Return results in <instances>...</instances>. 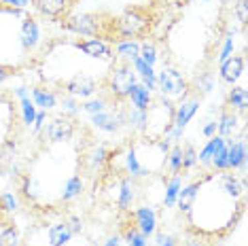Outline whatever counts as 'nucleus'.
<instances>
[{
  "instance_id": "obj_1",
  "label": "nucleus",
  "mask_w": 248,
  "mask_h": 246,
  "mask_svg": "<svg viewBox=\"0 0 248 246\" xmlns=\"http://www.w3.org/2000/svg\"><path fill=\"white\" fill-rule=\"evenodd\" d=\"M151 24H153V19H151V15L146 9L129 7V9L123 11L117 19L110 21V26H112L110 41H119V38L134 41L136 36H144L146 32H149Z\"/></svg>"
},
{
  "instance_id": "obj_2",
  "label": "nucleus",
  "mask_w": 248,
  "mask_h": 246,
  "mask_svg": "<svg viewBox=\"0 0 248 246\" xmlns=\"http://www.w3.org/2000/svg\"><path fill=\"white\" fill-rule=\"evenodd\" d=\"M104 24H106V21L100 19V15H95V13H81V15H72V17H66L64 28H68L70 32H75V34L100 38Z\"/></svg>"
},
{
  "instance_id": "obj_3",
  "label": "nucleus",
  "mask_w": 248,
  "mask_h": 246,
  "mask_svg": "<svg viewBox=\"0 0 248 246\" xmlns=\"http://www.w3.org/2000/svg\"><path fill=\"white\" fill-rule=\"evenodd\" d=\"M136 85V72L129 64H121V66H115L110 75V81H108V89L112 93L115 100H123L129 96V89Z\"/></svg>"
},
{
  "instance_id": "obj_4",
  "label": "nucleus",
  "mask_w": 248,
  "mask_h": 246,
  "mask_svg": "<svg viewBox=\"0 0 248 246\" xmlns=\"http://www.w3.org/2000/svg\"><path fill=\"white\" fill-rule=\"evenodd\" d=\"M157 87H159V92L163 96H183V93H187L189 83L183 77V72L166 66L159 72V77H157Z\"/></svg>"
},
{
  "instance_id": "obj_5",
  "label": "nucleus",
  "mask_w": 248,
  "mask_h": 246,
  "mask_svg": "<svg viewBox=\"0 0 248 246\" xmlns=\"http://www.w3.org/2000/svg\"><path fill=\"white\" fill-rule=\"evenodd\" d=\"M200 102H202V100L197 98V96H193V98L185 100V102L180 104L176 110H174V115H172L174 138H180V134H183V130L187 127V123L193 119V115L197 113V108H200Z\"/></svg>"
},
{
  "instance_id": "obj_6",
  "label": "nucleus",
  "mask_w": 248,
  "mask_h": 246,
  "mask_svg": "<svg viewBox=\"0 0 248 246\" xmlns=\"http://www.w3.org/2000/svg\"><path fill=\"white\" fill-rule=\"evenodd\" d=\"M45 134L51 142H66L72 138L75 134V123H72L68 117H55V119L49 121V125L45 127Z\"/></svg>"
},
{
  "instance_id": "obj_7",
  "label": "nucleus",
  "mask_w": 248,
  "mask_h": 246,
  "mask_svg": "<svg viewBox=\"0 0 248 246\" xmlns=\"http://www.w3.org/2000/svg\"><path fill=\"white\" fill-rule=\"evenodd\" d=\"M95 89H98L95 81L87 75H75L66 83V92H68L70 98H89L95 93Z\"/></svg>"
},
{
  "instance_id": "obj_8",
  "label": "nucleus",
  "mask_w": 248,
  "mask_h": 246,
  "mask_svg": "<svg viewBox=\"0 0 248 246\" xmlns=\"http://www.w3.org/2000/svg\"><path fill=\"white\" fill-rule=\"evenodd\" d=\"M77 49H81L85 55L89 58H98V60H110L112 58V51L110 47L106 45L102 38H89V41H78L75 43Z\"/></svg>"
},
{
  "instance_id": "obj_9",
  "label": "nucleus",
  "mask_w": 248,
  "mask_h": 246,
  "mask_svg": "<svg viewBox=\"0 0 248 246\" xmlns=\"http://www.w3.org/2000/svg\"><path fill=\"white\" fill-rule=\"evenodd\" d=\"M134 221H136V227L138 231L142 233L144 238L153 236L155 229H157V216L153 208H149V206H142V208H138L136 212H134Z\"/></svg>"
},
{
  "instance_id": "obj_10",
  "label": "nucleus",
  "mask_w": 248,
  "mask_h": 246,
  "mask_svg": "<svg viewBox=\"0 0 248 246\" xmlns=\"http://www.w3.org/2000/svg\"><path fill=\"white\" fill-rule=\"evenodd\" d=\"M244 72V58L242 55H229L221 64V79L225 83H235Z\"/></svg>"
},
{
  "instance_id": "obj_11",
  "label": "nucleus",
  "mask_w": 248,
  "mask_h": 246,
  "mask_svg": "<svg viewBox=\"0 0 248 246\" xmlns=\"http://www.w3.org/2000/svg\"><path fill=\"white\" fill-rule=\"evenodd\" d=\"M92 123L102 132H117L121 127V123H125V117L121 113L115 115V113H106V110H102V113L92 115Z\"/></svg>"
},
{
  "instance_id": "obj_12",
  "label": "nucleus",
  "mask_w": 248,
  "mask_h": 246,
  "mask_svg": "<svg viewBox=\"0 0 248 246\" xmlns=\"http://www.w3.org/2000/svg\"><path fill=\"white\" fill-rule=\"evenodd\" d=\"M32 4L47 17H62L68 11V0H32Z\"/></svg>"
},
{
  "instance_id": "obj_13",
  "label": "nucleus",
  "mask_w": 248,
  "mask_h": 246,
  "mask_svg": "<svg viewBox=\"0 0 248 246\" xmlns=\"http://www.w3.org/2000/svg\"><path fill=\"white\" fill-rule=\"evenodd\" d=\"M227 166L233 170H244L246 168V144L244 140L231 142L227 147Z\"/></svg>"
},
{
  "instance_id": "obj_14",
  "label": "nucleus",
  "mask_w": 248,
  "mask_h": 246,
  "mask_svg": "<svg viewBox=\"0 0 248 246\" xmlns=\"http://www.w3.org/2000/svg\"><path fill=\"white\" fill-rule=\"evenodd\" d=\"M132 64H134V72H138V75L142 77V85L149 89V92L157 89V75H155L153 66L144 64V62L140 60V58H134V60H132Z\"/></svg>"
},
{
  "instance_id": "obj_15",
  "label": "nucleus",
  "mask_w": 248,
  "mask_h": 246,
  "mask_svg": "<svg viewBox=\"0 0 248 246\" xmlns=\"http://www.w3.org/2000/svg\"><path fill=\"white\" fill-rule=\"evenodd\" d=\"M217 130H218V136L221 138L233 136L235 130H238V117L231 113V110H223L217 121Z\"/></svg>"
},
{
  "instance_id": "obj_16",
  "label": "nucleus",
  "mask_w": 248,
  "mask_h": 246,
  "mask_svg": "<svg viewBox=\"0 0 248 246\" xmlns=\"http://www.w3.org/2000/svg\"><path fill=\"white\" fill-rule=\"evenodd\" d=\"M197 191H200V183L187 184V187H180L176 204L180 206V210H183V212H191V208H193V202L197 198Z\"/></svg>"
},
{
  "instance_id": "obj_17",
  "label": "nucleus",
  "mask_w": 248,
  "mask_h": 246,
  "mask_svg": "<svg viewBox=\"0 0 248 246\" xmlns=\"http://www.w3.org/2000/svg\"><path fill=\"white\" fill-rule=\"evenodd\" d=\"M38 38H41V34H38V24L34 19L28 17L24 21V26H21V45H24V49L36 47Z\"/></svg>"
},
{
  "instance_id": "obj_18",
  "label": "nucleus",
  "mask_w": 248,
  "mask_h": 246,
  "mask_svg": "<svg viewBox=\"0 0 248 246\" xmlns=\"http://www.w3.org/2000/svg\"><path fill=\"white\" fill-rule=\"evenodd\" d=\"M127 98L132 100V104H134V108L136 110H146L151 106V92L144 85H138V83L129 89Z\"/></svg>"
},
{
  "instance_id": "obj_19",
  "label": "nucleus",
  "mask_w": 248,
  "mask_h": 246,
  "mask_svg": "<svg viewBox=\"0 0 248 246\" xmlns=\"http://www.w3.org/2000/svg\"><path fill=\"white\" fill-rule=\"evenodd\" d=\"M70 238H72V231L68 223H58V225L49 227V242H51V246H66Z\"/></svg>"
},
{
  "instance_id": "obj_20",
  "label": "nucleus",
  "mask_w": 248,
  "mask_h": 246,
  "mask_svg": "<svg viewBox=\"0 0 248 246\" xmlns=\"http://www.w3.org/2000/svg\"><path fill=\"white\" fill-rule=\"evenodd\" d=\"M225 144V138L221 136H212L210 140H208V144L204 149L197 153V161H202V164H212V157H214V153H217L218 149H221Z\"/></svg>"
},
{
  "instance_id": "obj_21",
  "label": "nucleus",
  "mask_w": 248,
  "mask_h": 246,
  "mask_svg": "<svg viewBox=\"0 0 248 246\" xmlns=\"http://www.w3.org/2000/svg\"><path fill=\"white\" fill-rule=\"evenodd\" d=\"M227 102L231 108L240 110V113H244L246 106H248V92L244 87H233L229 89V96H227Z\"/></svg>"
},
{
  "instance_id": "obj_22",
  "label": "nucleus",
  "mask_w": 248,
  "mask_h": 246,
  "mask_svg": "<svg viewBox=\"0 0 248 246\" xmlns=\"http://www.w3.org/2000/svg\"><path fill=\"white\" fill-rule=\"evenodd\" d=\"M117 53H119L121 60L132 62L134 58L140 55V43L138 41H119L117 43Z\"/></svg>"
},
{
  "instance_id": "obj_23",
  "label": "nucleus",
  "mask_w": 248,
  "mask_h": 246,
  "mask_svg": "<svg viewBox=\"0 0 248 246\" xmlns=\"http://www.w3.org/2000/svg\"><path fill=\"white\" fill-rule=\"evenodd\" d=\"M32 96H34L36 106H41L43 110H49L58 104V98H55L53 92H45V89H32Z\"/></svg>"
},
{
  "instance_id": "obj_24",
  "label": "nucleus",
  "mask_w": 248,
  "mask_h": 246,
  "mask_svg": "<svg viewBox=\"0 0 248 246\" xmlns=\"http://www.w3.org/2000/svg\"><path fill=\"white\" fill-rule=\"evenodd\" d=\"M180 187H183V181H180V176H172L170 183H168V187H166V198H163V204H166V208H172V206L176 204V198H178Z\"/></svg>"
},
{
  "instance_id": "obj_25",
  "label": "nucleus",
  "mask_w": 248,
  "mask_h": 246,
  "mask_svg": "<svg viewBox=\"0 0 248 246\" xmlns=\"http://www.w3.org/2000/svg\"><path fill=\"white\" fill-rule=\"evenodd\" d=\"M83 191V178L81 176H72L68 178V183H66V187H64V193H62V200H75L77 195H81Z\"/></svg>"
},
{
  "instance_id": "obj_26",
  "label": "nucleus",
  "mask_w": 248,
  "mask_h": 246,
  "mask_svg": "<svg viewBox=\"0 0 248 246\" xmlns=\"http://www.w3.org/2000/svg\"><path fill=\"white\" fill-rule=\"evenodd\" d=\"M132 202H134V184H132V181H123L121 183V191H119V208L121 210H127L129 206H132Z\"/></svg>"
},
{
  "instance_id": "obj_27",
  "label": "nucleus",
  "mask_w": 248,
  "mask_h": 246,
  "mask_svg": "<svg viewBox=\"0 0 248 246\" xmlns=\"http://www.w3.org/2000/svg\"><path fill=\"white\" fill-rule=\"evenodd\" d=\"M125 168H127V172H129L132 176H146V174H149L146 170H142V168H140L138 157H136V151H134V149H129L127 155H125Z\"/></svg>"
},
{
  "instance_id": "obj_28",
  "label": "nucleus",
  "mask_w": 248,
  "mask_h": 246,
  "mask_svg": "<svg viewBox=\"0 0 248 246\" xmlns=\"http://www.w3.org/2000/svg\"><path fill=\"white\" fill-rule=\"evenodd\" d=\"M125 123H129L134 130L144 132L146 130V110H136V108H134L132 113L125 117Z\"/></svg>"
},
{
  "instance_id": "obj_29",
  "label": "nucleus",
  "mask_w": 248,
  "mask_h": 246,
  "mask_svg": "<svg viewBox=\"0 0 248 246\" xmlns=\"http://www.w3.org/2000/svg\"><path fill=\"white\" fill-rule=\"evenodd\" d=\"M138 58L142 60L144 64L153 66L157 62V47L153 43H142V45H140V55H138Z\"/></svg>"
},
{
  "instance_id": "obj_30",
  "label": "nucleus",
  "mask_w": 248,
  "mask_h": 246,
  "mask_svg": "<svg viewBox=\"0 0 248 246\" xmlns=\"http://www.w3.org/2000/svg\"><path fill=\"white\" fill-rule=\"evenodd\" d=\"M125 240H127V246H146V238L138 231L136 225L125 229Z\"/></svg>"
},
{
  "instance_id": "obj_31",
  "label": "nucleus",
  "mask_w": 248,
  "mask_h": 246,
  "mask_svg": "<svg viewBox=\"0 0 248 246\" xmlns=\"http://www.w3.org/2000/svg\"><path fill=\"white\" fill-rule=\"evenodd\" d=\"M0 246H19V233L15 227H7L0 233Z\"/></svg>"
},
{
  "instance_id": "obj_32",
  "label": "nucleus",
  "mask_w": 248,
  "mask_h": 246,
  "mask_svg": "<svg viewBox=\"0 0 248 246\" xmlns=\"http://www.w3.org/2000/svg\"><path fill=\"white\" fill-rule=\"evenodd\" d=\"M223 184H225V191H227L229 195H233V198H240L242 191H244L242 183L238 181V178H233V176H225L223 178Z\"/></svg>"
},
{
  "instance_id": "obj_33",
  "label": "nucleus",
  "mask_w": 248,
  "mask_h": 246,
  "mask_svg": "<svg viewBox=\"0 0 248 246\" xmlns=\"http://www.w3.org/2000/svg\"><path fill=\"white\" fill-rule=\"evenodd\" d=\"M197 164V151L193 144H187L183 149V170H191Z\"/></svg>"
},
{
  "instance_id": "obj_34",
  "label": "nucleus",
  "mask_w": 248,
  "mask_h": 246,
  "mask_svg": "<svg viewBox=\"0 0 248 246\" xmlns=\"http://www.w3.org/2000/svg\"><path fill=\"white\" fill-rule=\"evenodd\" d=\"M168 164H170L172 172H180V170H183V149L174 147L170 151V155H168Z\"/></svg>"
},
{
  "instance_id": "obj_35",
  "label": "nucleus",
  "mask_w": 248,
  "mask_h": 246,
  "mask_svg": "<svg viewBox=\"0 0 248 246\" xmlns=\"http://www.w3.org/2000/svg\"><path fill=\"white\" fill-rule=\"evenodd\" d=\"M108 159V153H106L104 147H95L92 153H89V166L92 168H100L104 166V161Z\"/></svg>"
},
{
  "instance_id": "obj_36",
  "label": "nucleus",
  "mask_w": 248,
  "mask_h": 246,
  "mask_svg": "<svg viewBox=\"0 0 248 246\" xmlns=\"http://www.w3.org/2000/svg\"><path fill=\"white\" fill-rule=\"evenodd\" d=\"M21 110H24V123L26 125H30V123H34V117H36V110H34V104L30 102V98H21Z\"/></svg>"
},
{
  "instance_id": "obj_37",
  "label": "nucleus",
  "mask_w": 248,
  "mask_h": 246,
  "mask_svg": "<svg viewBox=\"0 0 248 246\" xmlns=\"http://www.w3.org/2000/svg\"><path fill=\"white\" fill-rule=\"evenodd\" d=\"M212 166L217 168V170H227V144H223L221 149L214 153V157H212Z\"/></svg>"
},
{
  "instance_id": "obj_38",
  "label": "nucleus",
  "mask_w": 248,
  "mask_h": 246,
  "mask_svg": "<svg viewBox=\"0 0 248 246\" xmlns=\"http://www.w3.org/2000/svg\"><path fill=\"white\" fill-rule=\"evenodd\" d=\"M106 108V100L104 98H98V100H87L85 104H83V110L89 115H95V113H102Z\"/></svg>"
},
{
  "instance_id": "obj_39",
  "label": "nucleus",
  "mask_w": 248,
  "mask_h": 246,
  "mask_svg": "<svg viewBox=\"0 0 248 246\" xmlns=\"http://www.w3.org/2000/svg\"><path fill=\"white\" fill-rule=\"evenodd\" d=\"M0 208L7 210V212H13L15 208H17V200H15L11 193H2L0 195Z\"/></svg>"
},
{
  "instance_id": "obj_40",
  "label": "nucleus",
  "mask_w": 248,
  "mask_h": 246,
  "mask_svg": "<svg viewBox=\"0 0 248 246\" xmlns=\"http://www.w3.org/2000/svg\"><path fill=\"white\" fill-rule=\"evenodd\" d=\"M197 87L202 89V93L212 92V75L210 72H206V75H202L200 79H197Z\"/></svg>"
},
{
  "instance_id": "obj_41",
  "label": "nucleus",
  "mask_w": 248,
  "mask_h": 246,
  "mask_svg": "<svg viewBox=\"0 0 248 246\" xmlns=\"http://www.w3.org/2000/svg\"><path fill=\"white\" fill-rule=\"evenodd\" d=\"M231 51H233V38H227V41H225V45H223V51H221V55H218V60H221V64H223V62L229 58Z\"/></svg>"
},
{
  "instance_id": "obj_42",
  "label": "nucleus",
  "mask_w": 248,
  "mask_h": 246,
  "mask_svg": "<svg viewBox=\"0 0 248 246\" xmlns=\"http://www.w3.org/2000/svg\"><path fill=\"white\" fill-rule=\"evenodd\" d=\"M157 246H176V240L168 233H157Z\"/></svg>"
},
{
  "instance_id": "obj_43",
  "label": "nucleus",
  "mask_w": 248,
  "mask_h": 246,
  "mask_svg": "<svg viewBox=\"0 0 248 246\" xmlns=\"http://www.w3.org/2000/svg\"><path fill=\"white\" fill-rule=\"evenodd\" d=\"M246 9H248L246 0H240V2H238V15H240V24H242V26H244L246 21H248V13H246Z\"/></svg>"
},
{
  "instance_id": "obj_44",
  "label": "nucleus",
  "mask_w": 248,
  "mask_h": 246,
  "mask_svg": "<svg viewBox=\"0 0 248 246\" xmlns=\"http://www.w3.org/2000/svg\"><path fill=\"white\" fill-rule=\"evenodd\" d=\"M64 110L70 115H77L78 113V106H77V100L75 98H66L64 100Z\"/></svg>"
},
{
  "instance_id": "obj_45",
  "label": "nucleus",
  "mask_w": 248,
  "mask_h": 246,
  "mask_svg": "<svg viewBox=\"0 0 248 246\" xmlns=\"http://www.w3.org/2000/svg\"><path fill=\"white\" fill-rule=\"evenodd\" d=\"M214 132H217V121H210V123H208V125L204 127V136L212 138V136H214Z\"/></svg>"
},
{
  "instance_id": "obj_46",
  "label": "nucleus",
  "mask_w": 248,
  "mask_h": 246,
  "mask_svg": "<svg viewBox=\"0 0 248 246\" xmlns=\"http://www.w3.org/2000/svg\"><path fill=\"white\" fill-rule=\"evenodd\" d=\"M43 123H45V113H36V117H34V130L36 132L43 127Z\"/></svg>"
},
{
  "instance_id": "obj_47",
  "label": "nucleus",
  "mask_w": 248,
  "mask_h": 246,
  "mask_svg": "<svg viewBox=\"0 0 248 246\" xmlns=\"http://www.w3.org/2000/svg\"><path fill=\"white\" fill-rule=\"evenodd\" d=\"M7 4H13V7H28V0H2Z\"/></svg>"
},
{
  "instance_id": "obj_48",
  "label": "nucleus",
  "mask_w": 248,
  "mask_h": 246,
  "mask_svg": "<svg viewBox=\"0 0 248 246\" xmlns=\"http://www.w3.org/2000/svg\"><path fill=\"white\" fill-rule=\"evenodd\" d=\"M119 244H121L119 236H112V238H108V240H106V244H104V246H119Z\"/></svg>"
},
{
  "instance_id": "obj_49",
  "label": "nucleus",
  "mask_w": 248,
  "mask_h": 246,
  "mask_svg": "<svg viewBox=\"0 0 248 246\" xmlns=\"http://www.w3.org/2000/svg\"><path fill=\"white\" fill-rule=\"evenodd\" d=\"M9 75H11V70L7 68V66H0V83H2L4 79H7Z\"/></svg>"
},
{
  "instance_id": "obj_50",
  "label": "nucleus",
  "mask_w": 248,
  "mask_h": 246,
  "mask_svg": "<svg viewBox=\"0 0 248 246\" xmlns=\"http://www.w3.org/2000/svg\"><path fill=\"white\" fill-rule=\"evenodd\" d=\"M185 246H204V244L200 240H189V242H185Z\"/></svg>"
}]
</instances>
